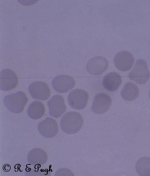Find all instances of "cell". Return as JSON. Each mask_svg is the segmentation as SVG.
<instances>
[{
  "label": "cell",
  "mask_w": 150,
  "mask_h": 176,
  "mask_svg": "<svg viewBox=\"0 0 150 176\" xmlns=\"http://www.w3.org/2000/svg\"><path fill=\"white\" fill-rule=\"evenodd\" d=\"M134 63V59L132 54L126 51H122L118 52L114 58V63L119 70L125 71L130 69Z\"/></svg>",
  "instance_id": "cell-9"
},
{
  "label": "cell",
  "mask_w": 150,
  "mask_h": 176,
  "mask_svg": "<svg viewBox=\"0 0 150 176\" xmlns=\"http://www.w3.org/2000/svg\"><path fill=\"white\" fill-rule=\"evenodd\" d=\"M49 115L57 118L60 117L66 110L64 99L60 95L53 96L47 102Z\"/></svg>",
  "instance_id": "cell-11"
},
{
  "label": "cell",
  "mask_w": 150,
  "mask_h": 176,
  "mask_svg": "<svg viewBox=\"0 0 150 176\" xmlns=\"http://www.w3.org/2000/svg\"><path fill=\"white\" fill-rule=\"evenodd\" d=\"M112 102L109 95L104 93H99L94 98L91 107L92 111L96 114H104L110 108Z\"/></svg>",
  "instance_id": "cell-6"
},
{
  "label": "cell",
  "mask_w": 150,
  "mask_h": 176,
  "mask_svg": "<svg viewBox=\"0 0 150 176\" xmlns=\"http://www.w3.org/2000/svg\"><path fill=\"white\" fill-rule=\"evenodd\" d=\"M74 176V174L70 170L65 168H62L57 171L54 176Z\"/></svg>",
  "instance_id": "cell-18"
},
{
  "label": "cell",
  "mask_w": 150,
  "mask_h": 176,
  "mask_svg": "<svg viewBox=\"0 0 150 176\" xmlns=\"http://www.w3.org/2000/svg\"><path fill=\"white\" fill-rule=\"evenodd\" d=\"M135 168L140 176H150V158L144 157L140 158L136 163Z\"/></svg>",
  "instance_id": "cell-17"
},
{
  "label": "cell",
  "mask_w": 150,
  "mask_h": 176,
  "mask_svg": "<svg viewBox=\"0 0 150 176\" xmlns=\"http://www.w3.org/2000/svg\"><path fill=\"white\" fill-rule=\"evenodd\" d=\"M48 155L45 151L42 148H34L28 152L27 156L28 162L33 165H41L47 161Z\"/></svg>",
  "instance_id": "cell-13"
},
{
  "label": "cell",
  "mask_w": 150,
  "mask_h": 176,
  "mask_svg": "<svg viewBox=\"0 0 150 176\" xmlns=\"http://www.w3.org/2000/svg\"><path fill=\"white\" fill-rule=\"evenodd\" d=\"M128 76L130 80L139 84L146 83L149 79L150 72L146 61L142 59H138Z\"/></svg>",
  "instance_id": "cell-3"
},
{
  "label": "cell",
  "mask_w": 150,
  "mask_h": 176,
  "mask_svg": "<svg viewBox=\"0 0 150 176\" xmlns=\"http://www.w3.org/2000/svg\"><path fill=\"white\" fill-rule=\"evenodd\" d=\"M28 102L25 94L20 91L6 95L3 102L6 107L10 111L15 113H20L23 111Z\"/></svg>",
  "instance_id": "cell-2"
},
{
  "label": "cell",
  "mask_w": 150,
  "mask_h": 176,
  "mask_svg": "<svg viewBox=\"0 0 150 176\" xmlns=\"http://www.w3.org/2000/svg\"><path fill=\"white\" fill-rule=\"evenodd\" d=\"M139 89L135 83L128 82L126 83L121 90L120 95L124 100L131 101L135 100L138 96Z\"/></svg>",
  "instance_id": "cell-15"
},
{
  "label": "cell",
  "mask_w": 150,
  "mask_h": 176,
  "mask_svg": "<svg viewBox=\"0 0 150 176\" xmlns=\"http://www.w3.org/2000/svg\"><path fill=\"white\" fill-rule=\"evenodd\" d=\"M108 63L104 57L96 56L89 59L86 64L87 71L93 75H98L103 74L107 69Z\"/></svg>",
  "instance_id": "cell-10"
},
{
  "label": "cell",
  "mask_w": 150,
  "mask_h": 176,
  "mask_svg": "<svg viewBox=\"0 0 150 176\" xmlns=\"http://www.w3.org/2000/svg\"><path fill=\"white\" fill-rule=\"evenodd\" d=\"M122 82V78L118 73L112 72L107 74L103 78L102 83L106 90L113 92L118 89Z\"/></svg>",
  "instance_id": "cell-14"
},
{
  "label": "cell",
  "mask_w": 150,
  "mask_h": 176,
  "mask_svg": "<svg viewBox=\"0 0 150 176\" xmlns=\"http://www.w3.org/2000/svg\"><path fill=\"white\" fill-rule=\"evenodd\" d=\"M88 99V95L85 90L76 89L71 91L68 97L69 105L76 110H81L86 106Z\"/></svg>",
  "instance_id": "cell-4"
},
{
  "label": "cell",
  "mask_w": 150,
  "mask_h": 176,
  "mask_svg": "<svg viewBox=\"0 0 150 176\" xmlns=\"http://www.w3.org/2000/svg\"><path fill=\"white\" fill-rule=\"evenodd\" d=\"M83 121L81 115L76 112L66 113L60 120V125L62 130L68 134L78 132L82 128Z\"/></svg>",
  "instance_id": "cell-1"
},
{
  "label": "cell",
  "mask_w": 150,
  "mask_h": 176,
  "mask_svg": "<svg viewBox=\"0 0 150 176\" xmlns=\"http://www.w3.org/2000/svg\"><path fill=\"white\" fill-rule=\"evenodd\" d=\"M45 106L41 101L35 100L30 104L27 111L28 117L32 119H38L42 117L45 112Z\"/></svg>",
  "instance_id": "cell-16"
},
{
  "label": "cell",
  "mask_w": 150,
  "mask_h": 176,
  "mask_svg": "<svg viewBox=\"0 0 150 176\" xmlns=\"http://www.w3.org/2000/svg\"><path fill=\"white\" fill-rule=\"evenodd\" d=\"M28 90L31 97L34 99L45 100L50 95V91L48 85L41 81H35L29 85Z\"/></svg>",
  "instance_id": "cell-5"
},
{
  "label": "cell",
  "mask_w": 150,
  "mask_h": 176,
  "mask_svg": "<svg viewBox=\"0 0 150 176\" xmlns=\"http://www.w3.org/2000/svg\"><path fill=\"white\" fill-rule=\"evenodd\" d=\"M149 98L150 99V91H149Z\"/></svg>",
  "instance_id": "cell-19"
},
{
  "label": "cell",
  "mask_w": 150,
  "mask_h": 176,
  "mask_svg": "<svg viewBox=\"0 0 150 176\" xmlns=\"http://www.w3.org/2000/svg\"><path fill=\"white\" fill-rule=\"evenodd\" d=\"M52 85L57 92L64 93L73 88L75 85V81L74 78L69 76L60 75L53 78L52 81Z\"/></svg>",
  "instance_id": "cell-7"
},
{
  "label": "cell",
  "mask_w": 150,
  "mask_h": 176,
  "mask_svg": "<svg viewBox=\"0 0 150 176\" xmlns=\"http://www.w3.org/2000/svg\"><path fill=\"white\" fill-rule=\"evenodd\" d=\"M37 129L42 136L45 138H51L57 134L59 128L56 120L52 118L48 117L38 123Z\"/></svg>",
  "instance_id": "cell-12"
},
{
  "label": "cell",
  "mask_w": 150,
  "mask_h": 176,
  "mask_svg": "<svg viewBox=\"0 0 150 176\" xmlns=\"http://www.w3.org/2000/svg\"><path fill=\"white\" fill-rule=\"evenodd\" d=\"M18 78L16 74L9 69H3L0 72V86L3 91H9L15 88L18 84Z\"/></svg>",
  "instance_id": "cell-8"
}]
</instances>
